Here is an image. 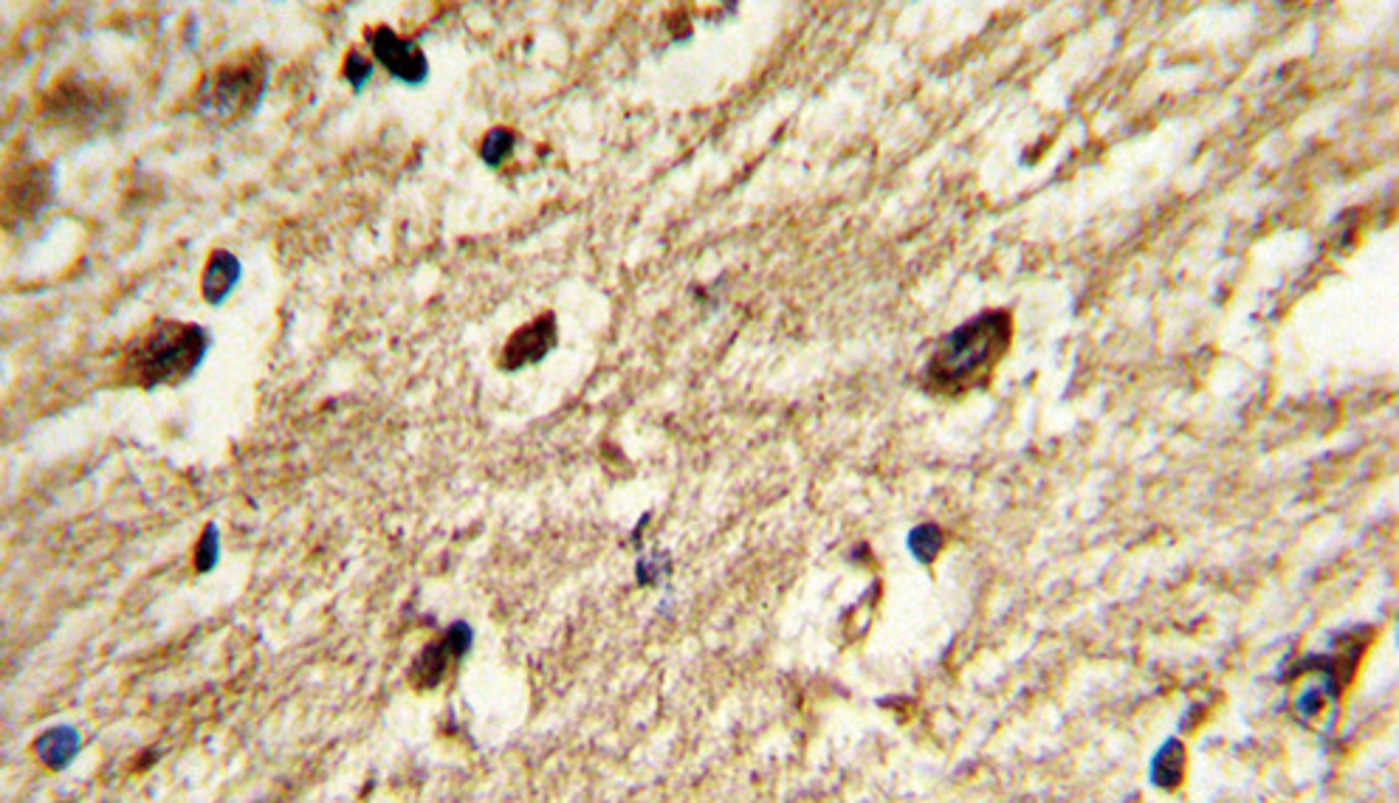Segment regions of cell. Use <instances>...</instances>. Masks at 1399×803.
<instances>
[{"mask_svg": "<svg viewBox=\"0 0 1399 803\" xmlns=\"http://www.w3.org/2000/svg\"><path fill=\"white\" fill-rule=\"evenodd\" d=\"M1013 338L1008 311L979 313L948 333L926 363V387L937 395L959 398L991 381Z\"/></svg>", "mask_w": 1399, "mask_h": 803, "instance_id": "obj_1", "label": "cell"}, {"mask_svg": "<svg viewBox=\"0 0 1399 803\" xmlns=\"http://www.w3.org/2000/svg\"><path fill=\"white\" fill-rule=\"evenodd\" d=\"M206 350H209L206 327L161 319L144 327L125 347L122 358L116 363V381L139 389L181 383L204 363Z\"/></svg>", "mask_w": 1399, "mask_h": 803, "instance_id": "obj_2", "label": "cell"}, {"mask_svg": "<svg viewBox=\"0 0 1399 803\" xmlns=\"http://www.w3.org/2000/svg\"><path fill=\"white\" fill-rule=\"evenodd\" d=\"M269 79V63L260 52L240 54L209 70L195 90V108L204 119L237 121L260 105Z\"/></svg>", "mask_w": 1399, "mask_h": 803, "instance_id": "obj_3", "label": "cell"}, {"mask_svg": "<svg viewBox=\"0 0 1399 803\" xmlns=\"http://www.w3.org/2000/svg\"><path fill=\"white\" fill-rule=\"evenodd\" d=\"M367 43L373 48V57L390 70L392 77L407 85H421L429 77L427 54L418 48L412 40L401 37L390 26H378L367 32Z\"/></svg>", "mask_w": 1399, "mask_h": 803, "instance_id": "obj_4", "label": "cell"}, {"mask_svg": "<svg viewBox=\"0 0 1399 803\" xmlns=\"http://www.w3.org/2000/svg\"><path fill=\"white\" fill-rule=\"evenodd\" d=\"M52 170L43 164H29L7 175L3 184V211L7 220H29L52 198Z\"/></svg>", "mask_w": 1399, "mask_h": 803, "instance_id": "obj_5", "label": "cell"}, {"mask_svg": "<svg viewBox=\"0 0 1399 803\" xmlns=\"http://www.w3.org/2000/svg\"><path fill=\"white\" fill-rule=\"evenodd\" d=\"M472 640L474 634L466 623L452 626L441 640L429 643L427 649L418 654L416 665H412V685H416V688H435L443 676H446V671L452 669L463 654H466Z\"/></svg>", "mask_w": 1399, "mask_h": 803, "instance_id": "obj_6", "label": "cell"}, {"mask_svg": "<svg viewBox=\"0 0 1399 803\" xmlns=\"http://www.w3.org/2000/svg\"><path fill=\"white\" fill-rule=\"evenodd\" d=\"M553 347H557V319H553V313H545V316L534 319L530 325L519 327L508 338L503 358H499V367L508 372L523 370V367H530V363H539L542 358H548V352Z\"/></svg>", "mask_w": 1399, "mask_h": 803, "instance_id": "obj_7", "label": "cell"}, {"mask_svg": "<svg viewBox=\"0 0 1399 803\" xmlns=\"http://www.w3.org/2000/svg\"><path fill=\"white\" fill-rule=\"evenodd\" d=\"M244 274V268L237 262V257L232 251H212L209 262L204 268V276H201V294L209 305H220L226 296L232 294V287L237 285Z\"/></svg>", "mask_w": 1399, "mask_h": 803, "instance_id": "obj_8", "label": "cell"}, {"mask_svg": "<svg viewBox=\"0 0 1399 803\" xmlns=\"http://www.w3.org/2000/svg\"><path fill=\"white\" fill-rule=\"evenodd\" d=\"M79 750H83V739L74 727H52V730H45L43 736L37 739L34 745V752H37V759L43 761L45 767H52V770H63L68 767L71 761L77 759Z\"/></svg>", "mask_w": 1399, "mask_h": 803, "instance_id": "obj_9", "label": "cell"}, {"mask_svg": "<svg viewBox=\"0 0 1399 803\" xmlns=\"http://www.w3.org/2000/svg\"><path fill=\"white\" fill-rule=\"evenodd\" d=\"M1182 778V747L1180 741H1165L1154 759H1151V781L1156 786H1174Z\"/></svg>", "mask_w": 1399, "mask_h": 803, "instance_id": "obj_10", "label": "cell"}, {"mask_svg": "<svg viewBox=\"0 0 1399 803\" xmlns=\"http://www.w3.org/2000/svg\"><path fill=\"white\" fill-rule=\"evenodd\" d=\"M943 542H946V535L937 524H923L908 535V547H912L914 558H921V562H932L934 555L943 550Z\"/></svg>", "mask_w": 1399, "mask_h": 803, "instance_id": "obj_11", "label": "cell"}, {"mask_svg": "<svg viewBox=\"0 0 1399 803\" xmlns=\"http://www.w3.org/2000/svg\"><path fill=\"white\" fill-rule=\"evenodd\" d=\"M514 141H517V135H514L512 130H505V128L492 130V133L483 139V144H480V155H483V161H486L488 166H499L505 159H508V155H512Z\"/></svg>", "mask_w": 1399, "mask_h": 803, "instance_id": "obj_12", "label": "cell"}, {"mask_svg": "<svg viewBox=\"0 0 1399 803\" xmlns=\"http://www.w3.org/2000/svg\"><path fill=\"white\" fill-rule=\"evenodd\" d=\"M218 553H220V533L215 524H209L206 533L201 535L198 550H195V567H198V573H209V569L218 564Z\"/></svg>", "mask_w": 1399, "mask_h": 803, "instance_id": "obj_13", "label": "cell"}, {"mask_svg": "<svg viewBox=\"0 0 1399 803\" xmlns=\"http://www.w3.org/2000/svg\"><path fill=\"white\" fill-rule=\"evenodd\" d=\"M373 77V63L365 57V54L351 52L345 59V79L353 85V88H362L367 79Z\"/></svg>", "mask_w": 1399, "mask_h": 803, "instance_id": "obj_14", "label": "cell"}]
</instances>
